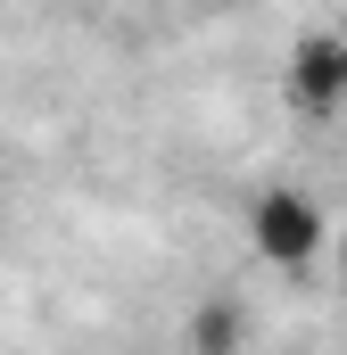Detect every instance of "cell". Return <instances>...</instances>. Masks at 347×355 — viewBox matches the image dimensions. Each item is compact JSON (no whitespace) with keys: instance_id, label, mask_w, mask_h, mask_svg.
Instances as JSON below:
<instances>
[{"instance_id":"1","label":"cell","mask_w":347,"mask_h":355,"mask_svg":"<svg viewBox=\"0 0 347 355\" xmlns=\"http://www.w3.org/2000/svg\"><path fill=\"white\" fill-rule=\"evenodd\" d=\"M240 223H248V248H257L273 272H306L314 257H323V240H331L323 207H314L298 182H273V190H257Z\"/></svg>"},{"instance_id":"2","label":"cell","mask_w":347,"mask_h":355,"mask_svg":"<svg viewBox=\"0 0 347 355\" xmlns=\"http://www.w3.org/2000/svg\"><path fill=\"white\" fill-rule=\"evenodd\" d=\"M281 91H289V107H298V116H347V33L314 25V33L289 50Z\"/></svg>"},{"instance_id":"3","label":"cell","mask_w":347,"mask_h":355,"mask_svg":"<svg viewBox=\"0 0 347 355\" xmlns=\"http://www.w3.org/2000/svg\"><path fill=\"white\" fill-rule=\"evenodd\" d=\"M240 339H248V306L240 297H207L190 314V355H240Z\"/></svg>"}]
</instances>
